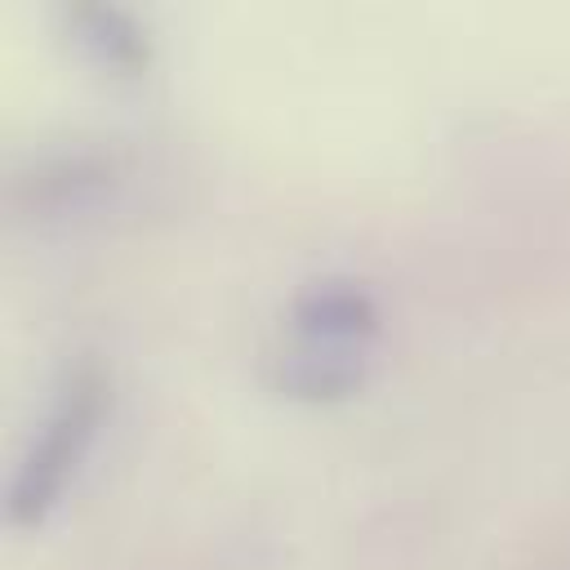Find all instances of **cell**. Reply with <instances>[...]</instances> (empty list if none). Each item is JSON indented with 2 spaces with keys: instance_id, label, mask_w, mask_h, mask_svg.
Here are the masks:
<instances>
[{
  "instance_id": "obj_2",
  "label": "cell",
  "mask_w": 570,
  "mask_h": 570,
  "mask_svg": "<svg viewBox=\"0 0 570 570\" xmlns=\"http://www.w3.org/2000/svg\"><path fill=\"white\" fill-rule=\"evenodd\" d=\"M289 321H294L298 343L347 347V352H361V343H370L383 325L374 294L347 276H325V281L303 285L294 294Z\"/></svg>"
},
{
  "instance_id": "obj_4",
  "label": "cell",
  "mask_w": 570,
  "mask_h": 570,
  "mask_svg": "<svg viewBox=\"0 0 570 570\" xmlns=\"http://www.w3.org/2000/svg\"><path fill=\"white\" fill-rule=\"evenodd\" d=\"M76 27H80V36H85V49H89L107 71L138 76V71L151 62L147 31H142L138 18L125 13V9L85 4V9H76Z\"/></svg>"
},
{
  "instance_id": "obj_1",
  "label": "cell",
  "mask_w": 570,
  "mask_h": 570,
  "mask_svg": "<svg viewBox=\"0 0 570 570\" xmlns=\"http://www.w3.org/2000/svg\"><path fill=\"white\" fill-rule=\"evenodd\" d=\"M107 374L98 365H80L71 370L67 387L58 392L45 428L36 432V441L27 445L22 463H18V476L9 485V521L13 525H40L58 499L67 494L71 476L80 472L94 436H98V423L107 414Z\"/></svg>"
},
{
  "instance_id": "obj_3",
  "label": "cell",
  "mask_w": 570,
  "mask_h": 570,
  "mask_svg": "<svg viewBox=\"0 0 570 570\" xmlns=\"http://www.w3.org/2000/svg\"><path fill=\"white\" fill-rule=\"evenodd\" d=\"M272 383L294 401H343L365 383V361L361 352H347V347L303 343L298 352L276 361Z\"/></svg>"
}]
</instances>
